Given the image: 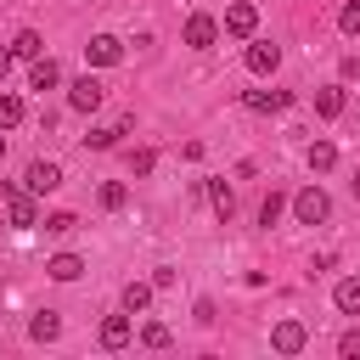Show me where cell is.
Masks as SVG:
<instances>
[{
	"label": "cell",
	"instance_id": "obj_1",
	"mask_svg": "<svg viewBox=\"0 0 360 360\" xmlns=\"http://www.w3.org/2000/svg\"><path fill=\"white\" fill-rule=\"evenodd\" d=\"M0 197H6V225H17V231H34L39 225V208H34V191L28 186H0Z\"/></svg>",
	"mask_w": 360,
	"mask_h": 360
},
{
	"label": "cell",
	"instance_id": "obj_2",
	"mask_svg": "<svg viewBox=\"0 0 360 360\" xmlns=\"http://www.w3.org/2000/svg\"><path fill=\"white\" fill-rule=\"evenodd\" d=\"M292 214H298V225H321V219L332 214V197H326L321 186H304V191L292 197Z\"/></svg>",
	"mask_w": 360,
	"mask_h": 360
},
{
	"label": "cell",
	"instance_id": "obj_3",
	"mask_svg": "<svg viewBox=\"0 0 360 360\" xmlns=\"http://www.w3.org/2000/svg\"><path fill=\"white\" fill-rule=\"evenodd\" d=\"M253 28H259V6H253V0H236V6H225V34H236V39H253Z\"/></svg>",
	"mask_w": 360,
	"mask_h": 360
},
{
	"label": "cell",
	"instance_id": "obj_4",
	"mask_svg": "<svg viewBox=\"0 0 360 360\" xmlns=\"http://www.w3.org/2000/svg\"><path fill=\"white\" fill-rule=\"evenodd\" d=\"M214 39H219V22H214L208 11H191V17H186V45H191V51H208Z\"/></svg>",
	"mask_w": 360,
	"mask_h": 360
},
{
	"label": "cell",
	"instance_id": "obj_5",
	"mask_svg": "<svg viewBox=\"0 0 360 360\" xmlns=\"http://www.w3.org/2000/svg\"><path fill=\"white\" fill-rule=\"evenodd\" d=\"M101 96H107V90H101V79H90V73H84V79H73V90H68V107H73V112H96V107H101Z\"/></svg>",
	"mask_w": 360,
	"mask_h": 360
},
{
	"label": "cell",
	"instance_id": "obj_6",
	"mask_svg": "<svg viewBox=\"0 0 360 360\" xmlns=\"http://www.w3.org/2000/svg\"><path fill=\"white\" fill-rule=\"evenodd\" d=\"M22 186H28L34 197H45V191H56V186H62V163H45V158H39V163H28V174H22Z\"/></svg>",
	"mask_w": 360,
	"mask_h": 360
},
{
	"label": "cell",
	"instance_id": "obj_7",
	"mask_svg": "<svg viewBox=\"0 0 360 360\" xmlns=\"http://www.w3.org/2000/svg\"><path fill=\"white\" fill-rule=\"evenodd\" d=\"M276 68H281V45L253 39V45H248V73H259V79H264V73H276Z\"/></svg>",
	"mask_w": 360,
	"mask_h": 360
},
{
	"label": "cell",
	"instance_id": "obj_8",
	"mask_svg": "<svg viewBox=\"0 0 360 360\" xmlns=\"http://www.w3.org/2000/svg\"><path fill=\"white\" fill-rule=\"evenodd\" d=\"M304 338H309V332H304L298 321H276V332H270V349H276V354H298V349H304Z\"/></svg>",
	"mask_w": 360,
	"mask_h": 360
},
{
	"label": "cell",
	"instance_id": "obj_9",
	"mask_svg": "<svg viewBox=\"0 0 360 360\" xmlns=\"http://www.w3.org/2000/svg\"><path fill=\"white\" fill-rule=\"evenodd\" d=\"M84 56H90V68H112V62L124 56V45H118L112 34H96V39L84 45Z\"/></svg>",
	"mask_w": 360,
	"mask_h": 360
},
{
	"label": "cell",
	"instance_id": "obj_10",
	"mask_svg": "<svg viewBox=\"0 0 360 360\" xmlns=\"http://www.w3.org/2000/svg\"><path fill=\"white\" fill-rule=\"evenodd\" d=\"M56 84H62V68L51 56H34L28 62V90H56Z\"/></svg>",
	"mask_w": 360,
	"mask_h": 360
},
{
	"label": "cell",
	"instance_id": "obj_11",
	"mask_svg": "<svg viewBox=\"0 0 360 360\" xmlns=\"http://www.w3.org/2000/svg\"><path fill=\"white\" fill-rule=\"evenodd\" d=\"M28 338H34V343H56V338H62V315H56V309H39V315L28 321Z\"/></svg>",
	"mask_w": 360,
	"mask_h": 360
},
{
	"label": "cell",
	"instance_id": "obj_12",
	"mask_svg": "<svg viewBox=\"0 0 360 360\" xmlns=\"http://www.w3.org/2000/svg\"><path fill=\"white\" fill-rule=\"evenodd\" d=\"M242 101H248V112H281L292 96H287V90H248Z\"/></svg>",
	"mask_w": 360,
	"mask_h": 360
},
{
	"label": "cell",
	"instance_id": "obj_13",
	"mask_svg": "<svg viewBox=\"0 0 360 360\" xmlns=\"http://www.w3.org/2000/svg\"><path fill=\"white\" fill-rule=\"evenodd\" d=\"M343 107H349V96H343V84H321V90H315V112H321V118H338Z\"/></svg>",
	"mask_w": 360,
	"mask_h": 360
},
{
	"label": "cell",
	"instance_id": "obj_14",
	"mask_svg": "<svg viewBox=\"0 0 360 360\" xmlns=\"http://www.w3.org/2000/svg\"><path fill=\"white\" fill-rule=\"evenodd\" d=\"M45 276H51V281H79V276H84V259H79V253H56V259L45 264Z\"/></svg>",
	"mask_w": 360,
	"mask_h": 360
},
{
	"label": "cell",
	"instance_id": "obj_15",
	"mask_svg": "<svg viewBox=\"0 0 360 360\" xmlns=\"http://www.w3.org/2000/svg\"><path fill=\"white\" fill-rule=\"evenodd\" d=\"M124 343H129V309L101 321V349H124Z\"/></svg>",
	"mask_w": 360,
	"mask_h": 360
},
{
	"label": "cell",
	"instance_id": "obj_16",
	"mask_svg": "<svg viewBox=\"0 0 360 360\" xmlns=\"http://www.w3.org/2000/svg\"><path fill=\"white\" fill-rule=\"evenodd\" d=\"M332 298H338V309H343V315H360V276H343Z\"/></svg>",
	"mask_w": 360,
	"mask_h": 360
},
{
	"label": "cell",
	"instance_id": "obj_17",
	"mask_svg": "<svg viewBox=\"0 0 360 360\" xmlns=\"http://www.w3.org/2000/svg\"><path fill=\"white\" fill-rule=\"evenodd\" d=\"M11 51H17V56H22V62H34V56H39V51H45V39H39V34H34V28H17V34H11Z\"/></svg>",
	"mask_w": 360,
	"mask_h": 360
},
{
	"label": "cell",
	"instance_id": "obj_18",
	"mask_svg": "<svg viewBox=\"0 0 360 360\" xmlns=\"http://www.w3.org/2000/svg\"><path fill=\"white\" fill-rule=\"evenodd\" d=\"M208 202H214V214H219V219H231V214H236V191H231L225 180H214V186H208Z\"/></svg>",
	"mask_w": 360,
	"mask_h": 360
},
{
	"label": "cell",
	"instance_id": "obj_19",
	"mask_svg": "<svg viewBox=\"0 0 360 360\" xmlns=\"http://www.w3.org/2000/svg\"><path fill=\"white\" fill-rule=\"evenodd\" d=\"M152 292H158L152 281H129V287H124V309H129V315H141V309L152 304Z\"/></svg>",
	"mask_w": 360,
	"mask_h": 360
},
{
	"label": "cell",
	"instance_id": "obj_20",
	"mask_svg": "<svg viewBox=\"0 0 360 360\" xmlns=\"http://www.w3.org/2000/svg\"><path fill=\"white\" fill-rule=\"evenodd\" d=\"M17 124H22V96L0 90V129H17Z\"/></svg>",
	"mask_w": 360,
	"mask_h": 360
},
{
	"label": "cell",
	"instance_id": "obj_21",
	"mask_svg": "<svg viewBox=\"0 0 360 360\" xmlns=\"http://www.w3.org/2000/svg\"><path fill=\"white\" fill-rule=\"evenodd\" d=\"M304 158H309V169H315V174H326V169L338 163V146H332V141H315V146H309Z\"/></svg>",
	"mask_w": 360,
	"mask_h": 360
},
{
	"label": "cell",
	"instance_id": "obj_22",
	"mask_svg": "<svg viewBox=\"0 0 360 360\" xmlns=\"http://www.w3.org/2000/svg\"><path fill=\"white\" fill-rule=\"evenodd\" d=\"M96 202H101V208H107V214H118V208H124V202H129V191H124V186H118V180H107V186H101V191H96Z\"/></svg>",
	"mask_w": 360,
	"mask_h": 360
},
{
	"label": "cell",
	"instance_id": "obj_23",
	"mask_svg": "<svg viewBox=\"0 0 360 360\" xmlns=\"http://www.w3.org/2000/svg\"><path fill=\"white\" fill-rule=\"evenodd\" d=\"M141 343H146V349H169V326H163V321H146V326H141Z\"/></svg>",
	"mask_w": 360,
	"mask_h": 360
},
{
	"label": "cell",
	"instance_id": "obj_24",
	"mask_svg": "<svg viewBox=\"0 0 360 360\" xmlns=\"http://www.w3.org/2000/svg\"><path fill=\"white\" fill-rule=\"evenodd\" d=\"M118 135H124V124H112V129H90L84 141H90L96 152H107V146H118Z\"/></svg>",
	"mask_w": 360,
	"mask_h": 360
},
{
	"label": "cell",
	"instance_id": "obj_25",
	"mask_svg": "<svg viewBox=\"0 0 360 360\" xmlns=\"http://www.w3.org/2000/svg\"><path fill=\"white\" fill-rule=\"evenodd\" d=\"M45 231H51V236H68V231H79V214H68V208H62V214H51V219H45Z\"/></svg>",
	"mask_w": 360,
	"mask_h": 360
},
{
	"label": "cell",
	"instance_id": "obj_26",
	"mask_svg": "<svg viewBox=\"0 0 360 360\" xmlns=\"http://www.w3.org/2000/svg\"><path fill=\"white\" fill-rule=\"evenodd\" d=\"M152 163H158L152 146H135V152H129V174H152Z\"/></svg>",
	"mask_w": 360,
	"mask_h": 360
},
{
	"label": "cell",
	"instance_id": "obj_27",
	"mask_svg": "<svg viewBox=\"0 0 360 360\" xmlns=\"http://www.w3.org/2000/svg\"><path fill=\"white\" fill-rule=\"evenodd\" d=\"M281 219V191H270L264 202H259V225H276Z\"/></svg>",
	"mask_w": 360,
	"mask_h": 360
},
{
	"label": "cell",
	"instance_id": "obj_28",
	"mask_svg": "<svg viewBox=\"0 0 360 360\" xmlns=\"http://www.w3.org/2000/svg\"><path fill=\"white\" fill-rule=\"evenodd\" d=\"M338 28H343V34H360V0H349V6L338 11Z\"/></svg>",
	"mask_w": 360,
	"mask_h": 360
},
{
	"label": "cell",
	"instance_id": "obj_29",
	"mask_svg": "<svg viewBox=\"0 0 360 360\" xmlns=\"http://www.w3.org/2000/svg\"><path fill=\"white\" fill-rule=\"evenodd\" d=\"M338 354H343V360H360V332H343V338H338Z\"/></svg>",
	"mask_w": 360,
	"mask_h": 360
},
{
	"label": "cell",
	"instance_id": "obj_30",
	"mask_svg": "<svg viewBox=\"0 0 360 360\" xmlns=\"http://www.w3.org/2000/svg\"><path fill=\"white\" fill-rule=\"evenodd\" d=\"M152 287H158V292H163V287H174V270H169V264H158V270H152Z\"/></svg>",
	"mask_w": 360,
	"mask_h": 360
},
{
	"label": "cell",
	"instance_id": "obj_31",
	"mask_svg": "<svg viewBox=\"0 0 360 360\" xmlns=\"http://www.w3.org/2000/svg\"><path fill=\"white\" fill-rule=\"evenodd\" d=\"M11 62H17V51H11V45H0V79L11 73Z\"/></svg>",
	"mask_w": 360,
	"mask_h": 360
},
{
	"label": "cell",
	"instance_id": "obj_32",
	"mask_svg": "<svg viewBox=\"0 0 360 360\" xmlns=\"http://www.w3.org/2000/svg\"><path fill=\"white\" fill-rule=\"evenodd\" d=\"M349 186H354V197H360V169H354V180H349Z\"/></svg>",
	"mask_w": 360,
	"mask_h": 360
},
{
	"label": "cell",
	"instance_id": "obj_33",
	"mask_svg": "<svg viewBox=\"0 0 360 360\" xmlns=\"http://www.w3.org/2000/svg\"><path fill=\"white\" fill-rule=\"evenodd\" d=\"M0 158H6V135H0Z\"/></svg>",
	"mask_w": 360,
	"mask_h": 360
}]
</instances>
